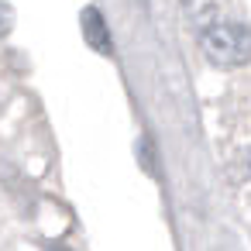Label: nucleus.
<instances>
[{
  "mask_svg": "<svg viewBox=\"0 0 251 251\" xmlns=\"http://www.w3.org/2000/svg\"><path fill=\"white\" fill-rule=\"evenodd\" d=\"M200 45L206 52V59L220 69H234V66H244L248 55H251V38H248V28L244 25H234V21H213L210 28L200 31Z\"/></svg>",
  "mask_w": 251,
  "mask_h": 251,
  "instance_id": "nucleus-1",
  "label": "nucleus"
},
{
  "mask_svg": "<svg viewBox=\"0 0 251 251\" xmlns=\"http://www.w3.org/2000/svg\"><path fill=\"white\" fill-rule=\"evenodd\" d=\"M83 38H86L90 49L100 52V55H110V52H114V45H110V31H107L103 14H100L97 7H86V11H83Z\"/></svg>",
  "mask_w": 251,
  "mask_h": 251,
  "instance_id": "nucleus-2",
  "label": "nucleus"
},
{
  "mask_svg": "<svg viewBox=\"0 0 251 251\" xmlns=\"http://www.w3.org/2000/svg\"><path fill=\"white\" fill-rule=\"evenodd\" d=\"M182 14L196 31H203L217 21V4L213 0H182Z\"/></svg>",
  "mask_w": 251,
  "mask_h": 251,
  "instance_id": "nucleus-3",
  "label": "nucleus"
},
{
  "mask_svg": "<svg viewBox=\"0 0 251 251\" xmlns=\"http://www.w3.org/2000/svg\"><path fill=\"white\" fill-rule=\"evenodd\" d=\"M138 155H141V165L148 169V176H158V165H155V155H151V141L148 138L138 141Z\"/></svg>",
  "mask_w": 251,
  "mask_h": 251,
  "instance_id": "nucleus-4",
  "label": "nucleus"
},
{
  "mask_svg": "<svg viewBox=\"0 0 251 251\" xmlns=\"http://www.w3.org/2000/svg\"><path fill=\"white\" fill-rule=\"evenodd\" d=\"M11 21H14L11 7H7V4H0V35H7V31H11Z\"/></svg>",
  "mask_w": 251,
  "mask_h": 251,
  "instance_id": "nucleus-5",
  "label": "nucleus"
}]
</instances>
